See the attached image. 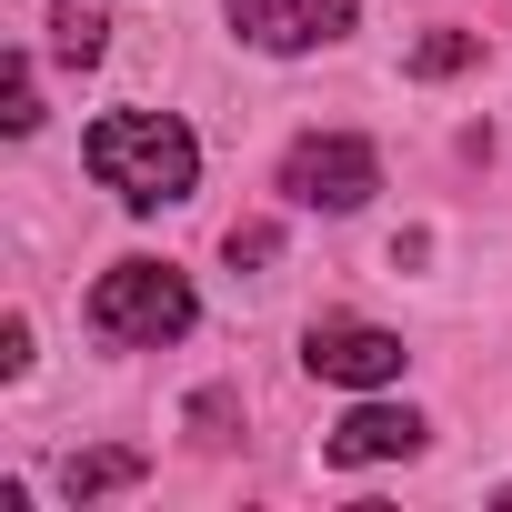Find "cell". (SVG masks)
Masks as SVG:
<instances>
[{"mask_svg": "<svg viewBox=\"0 0 512 512\" xmlns=\"http://www.w3.org/2000/svg\"><path fill=\"white\" fill-rule=\"evenodd\" d=\"M81 161H91V181L121 191L131 211H171V201H191V181H201V141H191L171 111H111V121H91Z\"/></svg>", "mask_w": 512, "mask_h": 512, "instance_id": "6da1fadb", "label": "cell"}, {"mask_svg": "<svg viewBox=\"0 0 512 512\" xmlns=\"http://www.w3.org/2000/svg\"><path fill=\"white\" fill-rule=\"evenodd\" d=\"M191 282L171 272V262H111L101 282H91V332L101 342H121V352H161V342H181L191 332Z\"/></svg>", "mask_w": 512, "mask_h": 512, "instance_id": "7a4b0ae2", "label": "cell"}, {"mask_svg": "<svg viewBox=\"0 0 512 512\" xmlns=\"http://www.w3.org/2000/svg\"><path fill=\"white\" fill-rule=\"evenodd\" d=\"M282 191H292L302 211H362V201L382 191V151L352 141V131H302V141L282 151Z\"/></svg>", "mask_w": 512, "mask_h": 512, "instance_id": "3957f363", "label": "cell"}, {"mask_svg": "<svg viewBox=\"0 0 512 512\" xmlns=\"http://www.w3.org/2000/svg\"><path fill=\"white\" fill-rule=\"evenodd\" d=\"M302 362H312V382H352V392H372V382H402V332H382V322H312V342H302Z\"/></svg>", "mask_w": 512, "mask_h": 512, "instance_id": "277c9868", "label": "cell"}, {"mask_svg": "<svg viewBox=\"0 0 512 512\" xmlns=\"http://www.w3.org/2000/svg\"><path fill=\"white\" fill-rule=\"evenodd\" d=\"M231 31L251 51H322L352 31V0H231Z\"/></svg>", "mask_w": 512, "mask_h": 512, "instance_id": "5b68a950", "label": "cell"}, {"mask_svg": "<svg viewBox=\"0 0 512 512\" xmlns=\"http://www.w3.org/2000/svg\"><path fill=\"white\" fill-rule=\"evenodd\" d=\"M422 432H432L422 412H402V402H362V412H342V422H332V442H322V452H332L342 472H362V462H412V452H422Z\"/></svg>", "mask_w": 512, "mask_h": 512, "instance_id": "8992f818", "label": "cell"}, {"mask_svg": "<svg viewBox=\"0 0 512 512\" xmlns=\"http://www.w3.org/2000/svg\"><path fill=\"white\" fill-rule=\"evenodd\" d=\"M141 472H151L141 452H121V442H101V452H71V462H61V492H71V502H101V492H131Z\"/></svg>", "mask_w": 512, "mask_h": 512, "instance_id": "52a82bcc", "label": "cell"}, {"mask_svg": "<svg viewBox=\"0 0 512 512\" xmlns=\"http://www.w3.org/2000/svg\"><path fill=\"white\" fill-rule=\"evenodd\" d=\"M51 51H61L71 71H91V61L111 51V21H101V11H81V0H61V11H51Z\"/></svg>", "mask_w": 512, "mask_h": 512, "instance_id": "ba28073f", "label": "cell"}, {"mask_svg": "<svg viewBox=\"0 0 512 512\" xmlns=\"http://www.w3.org/2000/svg\"><path fill=\"white\" fill-rule=\"evenodd\" d=\"M0 121H11V131H41V81H31L21 51H11V71H0Z\"/></svg>", "mask_w": 512, "mask_h": 512, "instance_id": "9c48e42d", "label": "cell"}, {"mask_svg": "<svg viewBox=\"0 0 512 512\" xmlns=\"http://www.w3.org/2000/svg\"><path fill=\"white\" fill-rule=\"evenodd\" d=\"M462 61H482V41H472V31H432V41L412 51V71H422V81H452Z\"/></svg>", "mask_w": 512, "mask_h": 512, "instance_id": "30bf717a", "label": "cell"}, {"mask_svg": "<svg viewBox=\"0 0 512 512\" xmlns=\"http://www.w3.org/2000/svg\"><path fill=\"white\" fill-rule=\"evenodd\" d=\"M231 262H282V231H272V221H241V231H231Z\"/></svg>", "mask_w": 512, "mask_h": 512, "instance_id": "8fae6325", "label": "cell"}, {"mask_svg": "<svg viewBox=\"0 0 512 512\" xmlns=\"http://www.w3.org/2000/svg\"><path fill=\"white\" fill-rule=\"evenodd\" d=\"M0 372H31V322H21V312L0 322Z\"/></svg>", "mask_w": 512, "mask_h": 512, "instance_id": "7c38bea8", "label": "cell"}, {"mask_svg": "<svg viewBox=\"0 0 512 512\" xmlns=\"http://www.w3.org/2000/svg\"><path fill=\"white\" fill-rule=\"evenodd\" d=\"M502 502H512V492H502Z\"/></svg>", "mask_w": 512, "mask_h": 512, "instance_id": "4fadbf2b", "label": "cell"}]
</instances>
